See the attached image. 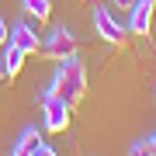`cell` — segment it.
Segmentation results:
<instances>
[{
    "mask_svg": "<svg viewBox=\"0 0 156 156\" xmlns=\"http://www.w3.org/2000/svg\"><path fill=\"white\" fill-rule=\"evenodd\" d=\"M49 94H56V97L66 101L69 108H76L80 101L87 97V66H83L76 56L62 59L59 66H56V76H52V83H49Z\"/></svg>",
    "mask_w": 156,
    "mask_h": 156,
    "instance_id": "obj_1",
    "label": "cell"
},
{
    "mask_svg": "<svg viewBox=\"0 0 156 156\" xmlns=\"http://www.w3.org/2000/svg\"><path fill=\"white\" fill-rule=\"evenodd\" d=\"M76 49H80V45H76V35H73L69 28H62V24H59V28H52V31L42 38V49H38V52H42L45 59L62 62V59L76 56Z\"/></svg>",
    "mask_w": 156,
    "mask_h": 156,
    "instance_id": "obj_2",
    "label": "cell"
},
{
    "mask_svg": "<svg viewBox=\"0 0 156 156\" xmlns=\"http://www.w3.org/2000/svg\"><path fill=\"white\" fill-rule=\"evenodd\" d=\"M69 111H73V108H69L62 97L49 94V90L42 94V118H45V132H52V135L66 132V128H69Z\"/></svg>",
    "mask_w": 156,
    "mask_h": 156,
    "instance_id": "obj_3",
    "label": "cell"
},
{
    "mask_svg": "<svg viewBox=\"0 0 156 156\" xmlns=\"http://www.w3.org/2000/svg\"><path fill=\"white\" fill-rule=\"evenodd\" d=\"M94 28H97L101 38H104L108 45H115V49H125L128 45V28L122 21H115V14L108 11V7H97L94 11Z\"/></svg>",
    "mask_w": 156,
    "mask_h": 156,
    "instance_id": "obj_4",
    "label": "cell"
},
{
    "mask_svg": "<svg viewBox=\"0 0 156 156\" xmlns=\"http://www.w3.org/2000/svg\"><path fill=\"white\" fill-rule=\"evenodd\" d=\"M153 11H156V0H135L132 11H128V31L146 38L153 28Z\"/></svg>",
    "mask_w": 156,
    "mask_h": 156,
    "instance_id": "obj_5",
    "label": "cell"
},
{
    "mask_svg": "<svg viewBox=\"0 0 156 156\" xmlns=\"http://www.w3.org/2000/svg\"><path fill=\"white\" fill-rule=\"evenodd\" d=\"M7 42H11V45H17L24 56H31V52H38V49H42V38L35 35V28H31L28 21H21L17 28H11V38H7Z\"/></svg>",
    "mask_w": 156,
    "mask_h": 156,
    "instance_id": "obj_6",
    "label": "cell"
},
{
    "mask_svg": "<svg viewBox=\"0 0 156 156\" xmlns=\"http://www.w3.org/2000/svg\"><path fill=\"white\" fill-rule=\"evenodd\" d=\"M24 59H28V56H24V52L17 49V45H11V42H7V49H4V56H0V73H4L7 80H14L17 73L24 69Z\"/></svg>",
    "mask_w": 156,
    "mask_h": 156,
    "instance_id": "obj_7",
    "label": "cell"
},
{
    "mask_svg": "<svg viewBox=\"0 0 156 156\" xmlns=\"http://www.w3.org/2000/svg\"><path fill=\"white\" fill-rule=\"evenodd\" d=\"M24 14H28V21H49L52 14V0H21Z\"/></svg>",
    "mask_w": 156,
    "mask_h": 156,
    "instance_id": "obj_8",
    "label": "cell"
},
{
    "mask_svg": "<svg viewBox=\"0 0 156 156\" xmlns=\"http://www.w3.org/2000/svg\"><path fill=\"white\" fill-rule=\"evenodd\" d=\"M38 142H42V132L31 125V128H24V132H21V139H17L14 146H24V149H31V153H35V149H38Z\"/></svg>",
    "mask_w": 156,
    "mask_h": 156,
    "instance_id": "obj_9",
    "label": "cell"
},
{
    "mask_svg": "<svg viewBox=\"0 0 156 156\" xmlns=\"http://www.w3.org/2000/svg\"><path fill=\"white\" fill-rule=\"evenodd\" d=\"M128 156H153V142H149V139H139V142H132Z\"/></svg>",
    "mask_w": 156,
    "mask_h": 156,
    "instance_id": "obj_10",
    "label": "cell"
},
{
    "mask_svg": "<svg viewBox=\"0 0 156 156\" xmlns=\"http://www.w3.org/2000/svg\"><path fill=\"white\" fill-rule=\"evenodd\" d=\"M31 156H59V153L52 149V146H45V142H38V149H35Z\"/></svg>",
    "mask_w": 156,
    "mask_h": 156,
    "instance_id": "obj_11",
    "label": "cell"
},
{
    "mask_svg": "<svg viewBox=\"0 0 156 156\" xmlns=\"http://www.w3.org/2000/svg\"><path fill=\"white\" fill-rule=\"evenodd\" d=\"M7 38H11V28H7V21H4V17H0V45H4Z\"/></svg>",
    "mask_w": 156,
    "mask_h": 156,
    "instance_id": "obj_12",
    "label": "cell"
},
{
    "mask_svg": "<svg viewBox=\"0 0 156 156\" xmlns=\"http://www.w3.org/2000/svg\"><path fill=\"white\" fill-rule=\"evenodd\" d=\"M11 156H31V149H24V146H14V149H11Z\"/></svg>",
    "mask_w": 156,
    "mask_h": 156,
    "instance_id": "obj_13",
    "label": "cell"
},
{
    "mask_svg": "<svg viewBox=\"0 0 156 156\" xmlns=\"http://www.w3.org/2000/svg\"><path fill=\"white\" fill-rule=\"evenodd\" d=\"M132 4L135 0H115V7H125V11H132Z\"/></svg>",
    "mask_w": 156,
    "mask_h": 156,
    "instance_id": "obj_14",
    "label": "cell"
},
{
    "mask_svg": "<svg viewBox=\"0 0 156 156\" xmlns=\"http://www.w3.org/2000/svg\"><path fill=\"white\" fill-rule=\"evenodd\" d=\"M149 142H153V156H156V135H153V139H149Z\"/></svg>",
    "mask_w": 156,
    "mask_h": 156,
    "instance_id": "obj_15",
    "label": "cell"
}]
</instances>
